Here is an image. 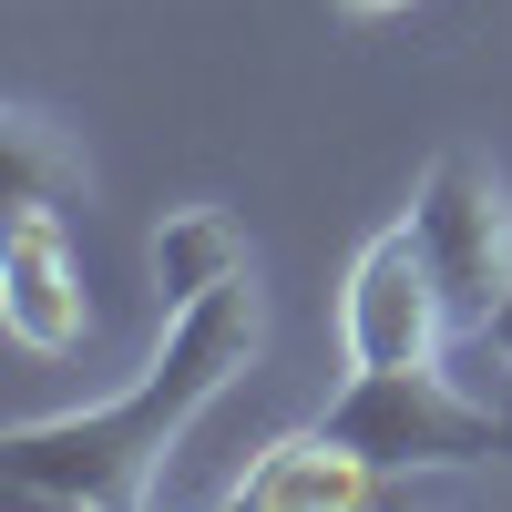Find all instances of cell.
Listing matches in <instances>:
<instances>
[{"label":"cell","instance_id":"5","mask_svg":"<svg viewBox=\"0 0 512 512\" xmlns=\"http://www.w3.org/2000/svg\"><path fill=\"white\" fill-rule=\"evenodd\" d=\"M0 318L41 359L82 349L93 297H82V256L62 236V205H11V226H0Z\"/></svg>","mask_w":512,"mask_h":512},{"label":"cell","instance_id":"10","mask_svg":"<svg viewBox=\"0 0 512 512\" xmlns=\"http://www.w3.org/2000/svg\"><path fill=\"white\" fill-rule=\"evenodd\" d=\"M338 11H410V0H338Z\"/></svg>","mask_w":512,"mask_h":512},{"label":"cell","instance_id":"8","mask_svg":"<svg viewBox=\"0 0 512 512\" xmlns=\"http://www.w3.org/2000/svg\"><path fill=\"white\" fill-rule=\"evenodd\" d=\"M62 175H82V164H62L52 123H41V113H11V205H52Z\"/></svg>","mask_w":512,"mask_h":512},{"label":"cell","instance_id":"3","mask_svg":"<svg viewBox=\"0 0 512 512\" xmlns=\"http://www.w3.org/2000/svg\"><path fill=\"white\" fill-rule=\"evenodd\" d=\"M410 226H420V246H431V277L451 297V328L482 338L492 308L512 297V195H502V175L472 144L431 154V175H420V195H410Z\"/></svg>","mask_w":512,"mask_h":512},{"label":"cell","instance_id":"6","mask_svg":"<svg viewBox=\"0 0 512 512\" xmlns=\"http://www.w3.org/2000/svg\"><path fill=\"white\" fill-rule=\"evenodd\" d=\"M369 492H379V472L328 431H297L226 482V502H267V512H328V502H369Z\"/></svg>","mask_w":512,"mask_h":512},{"label":"cell","instance_id":"2","mask_svg":"<svg viewBox=\"0 0 512 512\" xmlns=\"http://www.w3.org/2000/svg\"><path fill=\"white\" fill-rule=\"evenodd\" d=\"M328 441H349L379 482L410 472H472V461H512V410L451 390L441 359L431 369H349V390L318 420Z\"/></svg>","mask_w":512,"mask_h":512},{"label":"cell","instance_id":"4","mask_svg":"<svg viewBox=\"0 0 512 512\" xmlns=\"http://www.w3.org/2000/svg\"><path fill=\"white\" fill-rule=\"evenodd\" d=\"M451 338V297L431 277V246H420V226H379L359 246L349 287H338V349H349V369H431Z\"/></svg>","mask_w":512,"mask_h":512},{"label":"cell","instance_id":"7","mask_svg":"<svg viewBox=\"0 0 512 512\" xmlns=\"http://www.w3.org/2000/svg\"><path fill=\"white\" fill-rule=\"evenodd\" d=\"M226 277H246V226L226 216V205L164 216V236H154V297H164V318L195 308V297H216Z\"/></svg>","mask_w":512,"mask_h":512},{"label":"cell","instance_id":"9","mask_svg":"<svg viewBox=\"0 0 512 512\" xmlns=\"http://www.w3.org/2000/svg\"><path fill=\"white\" fill-rule=\"evenodd\" d=\"M482 338H492V349L512 359V297H502V308H492V328H482Z\"/></svg>","mask_w":512,"mask_h":512},{"label":"cell","instance_id":"1","mask_svg":"<svg viewBox=\"0 0 512 512\" xmlns=\"http://www.w3.org/2000/svg\"><path fill=\"white\" fill-rule=\"evenodd\" d=\"M256 328H267V308H256L246 277H226L216 297L175 308L154 369L123 400L62 410V420H21V431L0 441V492H21V502H82V512H134L154 492V472H164V451L185 441V420L256 359Z\"/></svg>","mask_w":512,"mask_h":512}]
</instances>
